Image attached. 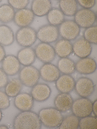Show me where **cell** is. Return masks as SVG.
Listing matches in <instances>:
<instances>
[{
    "label": "cell",
    "mask_w": 97,
    "mask_h": 129,
    "mask_svg": "<svg viewBox=\"0 0 97 129\" xmlns=\"http://www.w3.org/2000/svg\"><path fill=\"white\" fill-rule=\"evenodd\" d=\"M42 123L38 115L30 110L22 111L15 118L13 127L15 129H39Z\"/></svg>",
    "instance_id": "obj_1"
},
{
    "label": "cell",
    "mask_w": 97,
    "mask_h": 129,
    "mask_svg": "<svg viewBox=\"0 0 97 129\" xmlns=\"http://www.w3.org/2000/svg\"><path fill=\"white\" fill-rule=\"evenodd\" d=\"M38 115L42 124L49 128L59 127L63 118L61 112L53 107L43 108L39 111Z\"/></svg>",
    "instance_id": "obj_2"
},
{
    "label": "cell",
    "mask_w": 97,
    "mask_h": 129,
    "mask_svg": "<svg viewBox=\"0 0 97 129\" xmlns=\"http://www.w3.org/2000/svg\"><path fill=\"white\" fill-rule=\"evenodd\" d=\"M37 38V31L29 26L20 28L16 33L15 39L17 43L24 47H31L35 43Z\"/></svg>",
    "instance_id": "obj_3"
},
{
    "label": "cell",
    "mask_w": 97,
    "mask_h": 129,
    "mask_svg": "<svg viewBox=\"0 0 97 129\" xmlns=\"http://www.w3.org/2000/svg\"><path fill=\"white\" fill-rule=\"evenodd\" d=\"M40 77L39 71L32 65L24 66L19 72V79L23 84L32 87L37 84Z\"/></svg>",
    "instance_id": "obj_4"
},
{
    "label": "cell",
    "mask_w": 97,
    "mask_h": 129,
    "mask_svg": "<svg viewBox=\"0 0 97 129\" xmlns=\"http://www.w3.org/2000/svg\"><path fill=\"white\" fill-rule=\"evenodd\" d=\"M92 107L89 99L81 97L73 101L71 109L73 114L81 118L89 116L92 112Z\"/></svg>",
    "instance_id": "obj_5"
},
{
    "label": "cell",
    "mask_w": 97,
    "mask_h": 129,
    "mask_svg": "<svg viewBox=\"0 0 97 129\" xmlns=\"http://www.w3.org/2000/svg\"><path fill=\"white\" fill-rule=\"evenodd\" d=\"M58 30L59 35L63 39L70 41L79 36L80 28L74 20H68L64 21L60 25Z\"/></svg>",
    "instance_id": "obj_6"
},
{
    "label": "cell",
    "mask_w": 97,
    "mask_h": 129,
    "mask_svg": "<svg viewBox=\"0 0 97 129\" xmlns=\"http://www.w3.org/2000/svg\"><path fill=\"white\" fill-rule=\"evenodd\" d=\"M96 15L90 9L83 8L77 10L74 15V21L80 28H87L93 26Z\"/></svg>",
    "instance_id": "obj_7"
},
{
    "label": "cell",
    "mask_w": 97,
    "mask_h": 129,
    "mask_svg": "<svg viewBox=\"0 0 97 129\" xmlns=\"http://www.w3.org/2000/svg\"><path fill=\"white\" fill-rule=\"evenodd\" d=\"M37 33V38L41 42L48 44L57 41L59 35L58 28L50 24L41 26Z\"/></svg>",
    "instance_id": "obj_8"
},
{
    "label": "cell",
    "mask_w": 97,
    "mask_h": 129,
    "mask_svg": "<svg viewBox=\"0 0 97 129\" xmlns=\"http://www.w3.org/2000/svg\"><path fill=\"white\" fill-rule=\"evenodd\" d=\"M34 50L36 57L44 63H50L55 58L54 48L49 44L41 42L36 46Z\"/></svg>",
    "instance_id": "obj_9"
},
{
    "label": "cell",
    "mask_w": 97,
    "mask_h": 129,
    "mask_svg": "<svg viewBox=\"0 0 97 129\" xmlns=\"http://www.w3.org/2000/svg\"><path fill=\"white\" fill-rule=\"evenodd\" d=\"M95 86L93 81L85 77L78 79L75 82L74 88L77 93L81 97L87 98L93 94Z\"/></svg>",
    "instance_id": "obj_10"
},
{
    "label": "cell",
    "mask_w": 97,
    "mask_h": 129,
    "mask_svg": "<svg viewBox=\"0 0 97 129\" xmlns=\"http://www.w3.org/2000/svg\"><path fill=\"white\" fill-rule=\"evenodd\" d=\"M35 15L31 9L25 8L17 10L15 12L13 21L18 27L21 28L29 26L33 22Z\"/></svg>",
    "instance_id": "obj_11"
},
{
    "label": "cell",
    "mask_w": 97,
    "mask_h": 129,
    "mask_svg": "<svg viewBox=\"0 0 97 129\" xmlns=\"http://www.w3.org/2000/svg\"><path fill=\"white\" fill-rule=\"evenodd\" d=\"M21 65L16 56L8 55L1 62V68L8 76H13L19 72Z\"/></svg>",
    "instance_id": "obj_12"
},
{
    "label": "cell",
    "mask_w": 97,
    "mask_h": 129,
    "mask_svg": "<svg viewBox=\"0 0 97 129\" xmlns=\"http://www.w3.org/2000/svg\"><path fill=\"white\" fill-rule=\"evenodd\" d=\"M39 71L40 77L47 82L56 81L60 76V72L57 67L50 63H45Z\"/></svg>",
    "instance_id": "obj_13"
},
{
    "label": "cell",
    "mask_w": 97,
    "mask_h": 129,
    "mask_svg": "<svg viewBox=\"0 0 97 129\" xmlns=\"http://www.w3.org/2000/svg\"><path fill=\"white\" fill-rule=\"evenodd\" d=\"M97 68L95 61L89 57L81 59L75 63L76 70L79 73L89 75L94 73Z\"/></svg>",
    "instance_id": "obj_14"
},
{
    "label": "cell",
    "mask_w": 97,
    "mask_h": 129,
    "mask_svg": "<svg viewBox=\"0 0 97 129\" xmlns=\"http://www.w3.org/2000/svg\"><path fill=\"white\" fill-rule=\"evenodd\" d=\"M73 52L81 59L88 57L91 53L92 47L90 43L83 38L76 41L73 45Z\"/></svg>",
    "instance_id": "obj_15"
},
{
    "label": "cell",
    "mask_w": 97,
    "mask_h": 129,
    "mask_svg": "<svg viewBox=\"0 0 97 129\" xmlns=\"http://www.w3.org/2000/svg\"><path fill=\"white\" fill-rule=\"evenodd\" d=\"M51 92V89L48 85L37 83L32 87L31 95L34 100L38 102H42L49 98Z\"/></svg>",
    "instance_id": "obj_16"
},
{
    "label": "cell",
    "mask_w": 97,
    "mask_h": 129,
    "mask_svg": "<svg viewBox=\"0 0 97 129\" xmlns=\"http://www.w3.org/2000/svg\"><path fill=\"white\" fill-rule=\"evenodd\" d=\"M15 97L14 105L20 111L30 110L32 107L34 100L31 94L25 92L20 93Z\"/></svg>",
    "instance_id": "obj_17"
},
{
    "label": "cell",
    "mask_w": 97,
    "mask_h": 129,
    "mask_svg": "<svg viewBox=\"0 0 97 129\" xmlns=\"http://www.w3.org/2000/svg\"><path fill=\"white\" fill-rule=\"evenodd\" d=\"M57 90L61 93H69L74 88L75 81L69 75H63L59 77L56 81Z\"/></svg>",
    "instance_id": "obj_18"
},
{
    "label": "cell",
    "mask_w": 97,
    "mask_h": 129,
    "mask_svg": "<svg viewBox=\"0 0 97 129\" xmlns=\"http://www.w3.org/2000/svg\"><path fill=\"white\" fill-rule=\"evenodd\" d=\"M73 101L68 93H61L55 98L54 103L56 108L61 112H64L71 109Z\"/></svg>",
    "instance_id": "obj_19"
},
{
    "label": "cell",
    "mask_w": 97,
    "mask_h": 129,
    "mask_svg": "<svg viewBox=\"0 0 97 129\" xmlns=\"http://www.w3.org/2000/svg\"><path fill=\"white\" fill-rule=\"evenodd\" d=\"M16 57L21 64L24 66L31 65L36 58L34 49L31 47H24L20 49Z\"/></svg>",
    "instance_id": "obj_20"
},
{
    "label": "cell",
    "mask_w": 97,
    "mask_h": 129,
    "mask_svg": "<svg viewBox=\"0 0 97 129\" xmlns=\"http://www.w3.org/2000/svg\"><path fill=\"white\" fill-rule=\"evenodd\" d=\"M51 8V2L49 0H33L31 4L32 11L35 15L38 16L47 15Z\"/></svg>",
    "instance_id": "obj_21"
},
{
    "label": "cell",
    "mask_w": 97,
    "mask_h": 129,
    "mask_svg": "<svg viewBox=\"0 0 97 129\" xmlns=\"http://www.w3.org/2000/svg\"><path fill=\"white\" fill-rule=\"evenodd\" d=\"M54 48L56 54L61 58L67 57L73 52L71 42L63 38L56 42Z\"/></svg>",
    "instance_id": "obj_22"
},
{
    "label": "cell",
    "mask_w": 97,
    "mask_h": 129,
    "mask_svg": "<svg viewBox=\"0 0 97 129\" xmlns=\"http://www.w3.org/2000/svg\"><path fill=\"white\" fill-rule=\"evenodd\" d=\"M14 39L11 28L5 24L0 25V44L3 46H9L13 43Z\"/></svg>",
    "instance_id": "obj_23"
},
{
    "label": "cell",
    "mask_w": 97,
    "mask_h": 129,
    "mask_svg": "<svg viewBox=\"0 0 97 129\" xmlns=\"http://www.w3.org/2000/svg\"><path fill=\"white\" fill-rule=\"evenodd\" d=\"M59 5L60 9L67 16H74L78 10V3L75 0H60Z\"/></svg>",
    "instance_id": "obj_24"
},
{
    "label": "cell",
    "mask_w": 97,
    "mask_h": 129,
    "mask_svg": "<svg viewBox=\"0 0 97 129\" xmlns=\"http://www.w3.org/2000/svg\"><path fill=\"white\" fill-rule=\"evenodd\" d=\"M23 85L19 78H13L8 82L5 86V92L9 97H15L20 93Z\"/></svg>",
    "instance_id": "obj_25"
},
{
    "label": "cell",
    "mask_w": 97,
    "mask_h": 129,
    "mask_svg": "<svg viewBox=\"0 0 97 129\" xmlns=\"http://www.w3.org/2000/svg\"><path fill=\"white\" fill-rule=\"evenodd\" d=\"M57 67L60 72L64 74H72L76 70L75 63L67 57L61 58L58 61Z\"/></svg>",
    "instance_id": "obj_26"
},
{
    "label": "cell",
    "mask_w": 97,
    "mask_h": 129,
    "mask_svg": "<svg viewBox=\"0 0 97 129\" xmlns=\"http://www.w3.org/2000/svg\"><path fill=\"white\" fill-rule=\"evenodd\" d=\"M14 9L10 5L4 4L0 6V21L4 23L13 20L15 14Z\"/></svg>",
    "instance_id": "obj_27"
},
{
    "label": "cell",
    "mask_w": 97,
    "mask_h": 129,
    "mask_svg": "<svg viewBox=\"0 0 97 129\" xmlns=\"http://www.w3.org/2000/svg\"><path fill=\"white\" fill-rule=\"evenodd\" d=\"M64 15L60 9L53 8L47 15V19L50 24L57 26L64 21Z\"/></svg>",
    "instance_id": "obj_28"
},
{
    "label": "cell",
    "mask_w": 97,
    "mask_h": 129,
    "mask_svg": "<svg viewBox=\"0 0 97 129\" xmlns=\"http://www.w3.org/2000/svg\"><path fill=\"white\" fill-rule=\"evenodd\" d=\"M80 118L73 114L63 118L59 127V129H77L79 126Z\"/></svg>",
    "instance_id": "obj_29"
},
{
    "label": "cell",
    "mask_w": 97,
    "mask_h": 129,
    "mask_svg": "<svg viewBox=\"0 0 97 129\" xmlns=\"http://www.w3.org/2000/svg\"><path fill=\"white\" fill-rule=\"evenodd\" d=\"M79 127L82 129H97V117L89 115L81 118Z\"/></svg>",
    "instance_id": "obj_30"
},
{
    "label": "cell",
    "mask_w": 97,
    "mask_h": 129,
    "mask_svg": "<svg viewBox=\"0 0 97 129\" xmlns=\"http://www.w3.org/2000/svg\"><path fill=\"white\" fill-rule=\"evenodd\" d=\"M97 27L93 26L86 29L83 33L84 38L91 44H97Z\"/></svg>",
    "instance_id": "obj_31"
},
{
    "label": "cell",
    "mask_w": 97,
    "mask_h": 129,
    "mask_svg": "<svg viewBox=\"0 0 97 129\" xmlns=\"http://www.w3.org/2000/svg\"><path fill=\"white\" fill-rule=\"evenodd\" d=\"M8 4L14 9L20 10L26 8L30 2L29 0H8Z\"/></svg>",
    "instance_id": "obj_32"
},
{
    "label": "cell",
    "mask_w": 97,
    "mask_h": 129,
    "mask_svg": "<svg viewBox=\"0 0 97 129\" xmlns=\"http://www.w3.org/2000/svg\"><path fill=\"white\" fill-rule=\"evenodd\" d=\"M10 105L9 97L5 92L0 91V109H5L9 107Z\"/></svg>",
    "instance_id": "obj_33"
},
{
    "label": "cell",
    "mask_w": 97,
    "mask_h": 129,
    "mask_svg": "<svg viewBox=\"0 0 97 129\" xmlns=\"http://www.w3.org/2000/svg\"><path fill=\"white\" fill-rule=\"evenodd\" d=\"M77 3L83 8L90 9L95 5V0H81L76 1Z\"/></svg>",
    "instance_id": "obj_34"
},
{
    "label": "cell",
    "mask_w": 97,
    "mask_h": 129,
    "mask_svg": "<svg viewBox=\"0 0 97 129\" xmlns=\"http://www.w3.org/2000/svg\"><path fill=\"white\" fill-rule=\"evenodd\" d=\"M8 82V76L0 68V89L5 87Z\"/></svg>",
    "instance_id": "obj_35"
},
{
    "label": "cell",
    "mask_w": 97,
    "mask_h": 129,
    "mask_svg": "<svg viewBox=\"0 0 97 129\" xmlns=\"http://www.w3.org/2000/svg\"><path fill=\"white\" fill-rule=\"evenodd\" d=\"M6 56L4 48L3 46L0 44V63L1 62Z\"/></svg>",
    "instance_id": "obj_36"
},
{
    "label": "cell",
    "mask_w": 97,
    "mask_h": 129,
    "mask_svg": "<svg viewBox=\"0 0 97 129\" xmlns=\"http://www.w3.org/2000/svg\"><path fill=\"white\" fill-rule=\"evenodd\" d=\"M97 100H95L92 103V112L95 116H97Z\"/></svg>",
    "instance_id": "obj_37"
},
{
    "label": "cell",
    "mask_w": 97,
    "mask_h": 129,
    "mask_svg": "<svg viewBox=\"0 0 97 129\" xmlns=\"http://www.w3.org/2000/svg\"><path fill=\"white\" fill-rule=\"evenodd\" d=\"M8 127L4 125H0V129H7Z\"/></svg>",
    "instance_id": "obj_38"
},
{
    "label": "cell",
    "mask_w": 97,
    "mask_h": 129,
    "mask_svg": "<svg viewBox=\"0 0 97 129\" xmlns=\"http://www.w3.org/2000/svg\"><path fill=\"white\" fill-rule=\"evenodd\" d=\"M2 116V112L1 110L0 109V121H1Z\"/></svg>",
    "instance_id": "obj_39"
},
{
    "label": "cell",
    "mask_w": 97,
    "mask_h": 129,
    "mask_svg": "<svg viewBox=\"0 0 97 129\" xmlns=\"http://www.w3.org/2000/svg\"><path fill=\"white\" fill-rule=\"evenodd\" d=\"M1 1V0H0V2Z\"/></svg>",
    "instance_id": "obj_40"
}]
</instances>
